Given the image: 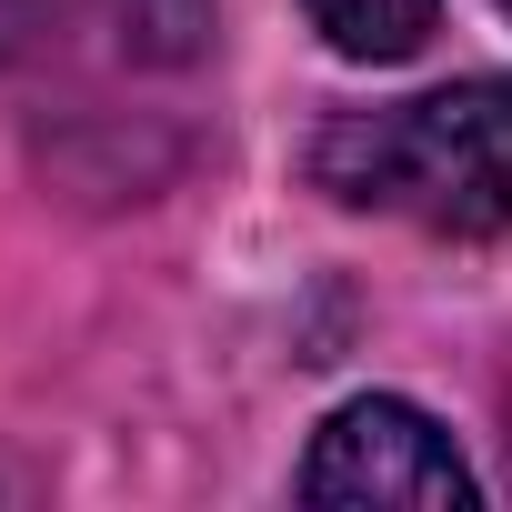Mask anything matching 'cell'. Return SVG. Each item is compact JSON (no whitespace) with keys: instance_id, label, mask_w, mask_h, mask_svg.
<instances>
[{"instance_id":"5b68a950","label":"cell","mask_w":512,"mask_h":512,"mask_svg":"<svg viewBox=\"0 0 512 512\" xmlns=\"http://www.w3.org/2000/svg\"><path fill=\"white\" fill-rule=\"evenodd\" d=\"M502 11H512V0H502Z\"/></svg>"},{"instance_id":"6da1fadb","label":"cell","mask_w":512,"mask_h":512,"mask_svg":"<svg viewBox=\"0 0 512 512\" xmlns=\"http://www.w3.org/2000/svg\"><path fill=\"white\" fill-rule=\"evenodd\" d=\"M312 181L352 211L492 241L512 231V81H452L392 111H342L312 141Z\"/></svg>"},{"instance_id":"7a4b0ae2","label":"cell","mask_w":512,"mask_h":512,"mask_svg":"<svg viewBox=\"0 0 512 512\" xmlns=\"http://www.w3.org/2000/svg\"><path fill=\"white\" fill-rule=\"evenodd\" d=\"M302 502H412V512H462L472 502V472L452 452V432L422 412V402H392V392H362L342 402L312 452H302Z\"/></svg>"},{"instance_id":"3957f363","label":"cell","mask_w":512,"mask_h":512,"mask_svg":"<svg viewBox=\"0 0 512 512\" xmlns=\"http://www.w3.org/2000/svg\"><path fill=\"white\" fill-rule=\"evenodd\" d=\"M312 11V31L342 51V61H412L422 41H432V21H442V0H302Z\"/></svg>"},{"instance_id":"277c9868","label":"cell","mask_w":512,"mask_h":512,"mask_svg":"<svg viewBox=\"0 0 512 512\" xmlns=\"http://www.w3.org/2000/svg\"><path fill=\"white\" fill-rule=\"evenodd\" d=\"M121 41L141 61H191L211 41V0H121Z\"/></svg>"}]
</instances>
